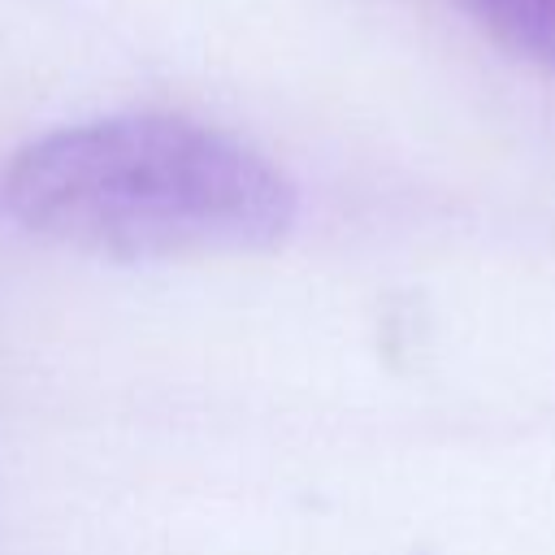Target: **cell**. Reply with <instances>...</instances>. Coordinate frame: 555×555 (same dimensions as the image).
<instances>
[{
    "mask_svg": "<svg viewBox=\"0 0 555 555\" xmlns=\"http://www.w3.org/2000/svg\"><path fill=\"white\" fill-rule=\"evenodd\" d=\"M512 52L555 74V0H451Z\"/></svg>",
    "mask_w": 555,
    "mask_h": 555,
    "instance_id": "2",
    "label": "cell"
},
{
    "mask_svg": "<svg viewBox=\"0 0 555 555\" xmlns=\"http://www.w3.org/2000/svg\"><path fill=\"white\" fill-rule=\"evenodd\" d=\"M0 199L22 230L104 260L260 251L295 221V182L264 152L165 113L30 139L9 160Z\"/></svg>",
    "mask_w": 555,
    "mask_h": 555,
    "instance_id": "1",
    "label": "cell"
}]
</instances>
